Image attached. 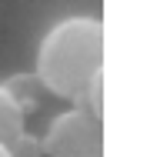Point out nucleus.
Segmentation results:
<instances>
[{
    "label": "nucleus",
    "instance_id": "obj_1",
    "mask_svg": "<svg viewBox=\"0 0 157 157\" xmlns=\"http://www.w3.org/2000/svg\"><path fill=\"white\" fill-rule=\"evenodd\" d=\"M97 70H104V24L97 17H63L40 37L33 74L47 94L80 104Z\"/></svg>",
    "mask_w": 157,
    "mask_h": 157
},
{
    "label": "nucleus",
    "instance_id": "obj_2",
    "mask_svg": "<svg viewBox=\"0 0 157 157\" xmlns=\"http://www.w3.org/2000/svg\"><path fill=\"white\" fill-rule=\"evenodd\" d=\"M44 157H104V121L74 104L40 134Z\"/></svg>",
    "mask_w": 157,
    "mask_h": 157
},
{
    "label": "nucleus",
    "instance_id": "obj_3",
    "mask_svg": "<svg viewBox=\"0 0 157 157\" xmlns=\"http://www.w3.org/2000/svg\"><path fill=\"white\" fill-rule=\"evenodd\" d=\"M3 87L17 100V107L24 110V117H33L40 110V104H44V97H47V87L40 84L37 74H13V77L3 80Z\"/></svg>",
    "mask_w": 157,
    "mask_h": 157
},
{
    "label": "nucleus",
    "instance_id": "obj_4",
    "mask_svg": "<svg viewBox=\"0 0 157 157\" xmlns=\"http://www.w3.org/2000/svg\"><path fill=\"white\" fill-rule=\"evenodd\" d=\"M24 130H27L24 110L17 107V100L7 94V87L0 84V144H13Z\"/></svg>",
    "mask_w": 157,
    "mask_h": 157
},
{
    "label": "nucleus",
    "instance_id": "obj_5",
    "mask_svg": "<svg viewBox=\"0 0 157 157\" xmlns=\"http://www.w3.org/2000/svg\"><path fill=\"white\" fill-rule=\"evenodd\" d=\"M80 107H87L94 117H100V121H104V70H97L94 77L87 80L84 97H80Z\"/></svg>",
    "mask_w": 157,
    "mask_h": 157
},
{
    "label": "nucleus",
    "instance_id": "obj_6",
    "mask_svg": "<svg viewBox=\"0 0 157 157\" xmlns=\"http://www.w3.org/2000/svg\"><path fill=\"white\" fill-rule=\"evenodd\" d=\"M10 147V157H44V151H40V137H33V134H20L13 144H7Z\"/></svg>",
    "mask_w": 157,
    "mask_h": 157
},
{
    "label": "nucleus",
    "instance_id": "obj_7",
    "mask_svg": "<svg viewBox=\"0 0 157 157\" xmlns=\"http://www.w3.org/2000/svg\"><path fill=\"white\" fill-rule=\"evenodd\" d=\"M0 157H10V147L7 144H0Z\"/></svg>",
    "mask_w": 157,
    "mask_h": 157
}]
</instances>
